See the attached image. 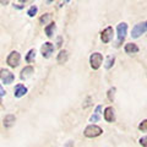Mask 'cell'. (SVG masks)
Segmentation results:
<instances>
[{
  "instance_id": "obj_10",
  "label": "cell",
  "mask_w": 147,
  "mask_h": 147,
  "mask_svg": "<svg viewBox=\"0 0 147 147\" xmlns=\"http://www.w3.org/2000/svg\"><path fill=\"white\" fill-rule=\"evenodd\" d=\"M27 92H28V90H27V87L25 85L18 84V85L15 86V90H13V96H15L16 98H21V97H24Z\"/></svg>"
},
{
  "instance_id": "obj_25",
  "label": "cell",
  "mask_w": 147,
  "mask_h": 147,
  "mask_svg": "<svg viewBox=\"0 0 147 147\" xmlns=\"http://www.w3.org/2000/svg\"><path fill=\"white\" fill-rule=\"evenodd\" d=\"M5 94H6V91L4 90V87L1 86V84H0V99H1V98L4 97V96H5Z\"/></svg>"
},
{
  "instance_id": "obj_31",
  "label": "cell",
  "mask_w": 147,
  "mask_h": 147,
  "mask_svg": "<svg viewBox=\"0 0 147 147\" xmlns=\"http://www.w3.org/2000/svg\"><path fill=\"white\" fill-rule=\"evenodd\" d=\"M18 1H20V4H26L28 0H18Z\"/></svg>"
},
{
  "instance_id": "obj_15",
  "label": "cell",
  "mask_w": 147,
  "mask_h": 147,
  "mask_svg": "<svg viewBox=\"0 0 147 147\" xmlns=\"http://www.w3.org/2000/svg\"><path fill=\"white\" fill-rule=\"evenodd\" d=\"M55 28H57V26H55V22H49V24L44 27V32H45V36L48 37V38H52L54 36V32H55Z\"/></svg>"
},
{
  "instance_id": "obj_12",
  "label": "cell",
  "mask_w": 147,
  "mask_h": 147,
  "mask_svg": "<svg viewBox=\"0 0 147 147\" xmlns=\"http://www.w3.org/2000/svg\"><path fill=\"white\" fill-rule=\"evenodd\" d=\"M33 72H34L33 66H31V65L25 66V67L21 70V75H20L21 80H26V79H28L30 76H32V74H33Z\"/></svg>"
},
{
  "instance_id": "obj_32",
  "label": "cell",
  "mask_w": 147,
  "mask_h": 147,
  "mask_svg": "<svg viewBox=\"0 0 147 147\" xmlns=\"http://www.w3.org/2000/svg\"><path fill=\"white\" fill-rule=\"evenodd\" d=\"M55 0H47V4H52V3H54Z\"/></svg>"
},
{
  "instance_id": "obj_5",
  "label": "cell",
  "mask_w": 147,
  "mask_h": 147,
  "mask_svg": "<svg viewBox=\"0 0 147 147\" xmlns=\"http://www.w3.org/2000/svg\"><path fill=\"white\" fill-rule=\"evenodd\" d=\"M20 61H21V54L17 50H12L6 58V64L10 67H17L20 65Z\"/></svg>"
},
{
  "instance_id": "obj_14",
  "label": "cell",
  "mask_w": 147,
  "mask_h": 147,
  "mask_svg": "<svg viewBox=\"0 0 147 147\" xmlns=\"http://www.w3.org/2000/svg\"><path fill=\"white\" fill-rule=\"evenodd\" d=\"M15 121H16V117L13 115V114H7V115H5V118H4V126H5L6 129L11 127L15 125Z\"/></svg>"
},
{
  "instance_id": "obj_16",
  "label": "cell",
  "mask_w": 147,
  "mask_h": 147,
  "mask_svg": "<svg viewBox=\"0 0 147 147\" xmlns=\"http://www.w3.org/2000/svg\"><path fill=\"white\" fill-rule=\"evenodd\" d=\"M34 59H36V49H30L25 57V60H26V63L31 64L34 61Z\"/></svg>"
},
{
  "instance_id": "obj_2",
  "label": "cell",
  "mask_w": 147,
  "mask_h": 147,
  "mask_svg": "<svg viewBox=\"0 0 147 147\" xmlns=\"http://www.w3.org/2000/svg\"><path fill=\"white\" fill-rule=\"evenodd\" d=\"M102 134H103V129L98 125H96V124H90L84 130V135L86 137H88V139H94V137H98Z\"/></svg>"
},
{
  "instance_id": "obj_28",
  "label": "cell",
  "mask_w": 147,
  "mask_h": 147,
  "mask_svg": "<svg viewBox=\"0 0 147 147\" xmlns=\"http://www.w3.org/2000/svg\"><path fill=\"white\" fill-rule=\"evenodd\" d=\"M64 147H74V141H67L65 145H64Z\"/></svg>"
},
{
  "instance_id": "obj_18",
  "label": "cell",
  "mask_w": 147,
  "mask_h": 147,
  "mask_svg": "<svg viewBox=\"0 0 147 147\" xmlns=\"http://www.w3.org/2000/svg\"><path fill=\"white\" fill-rule=\"evenodd\" d=\"M50 20H52V15H50L49 12H45L39 17V24L40 25H48L50 22Z\"/></svg>"
},
{
  "instance_id": "obj_24",
  "label": "cell",
  "mask_w": 147,
  "mask_h": 147,
  "mask_svg": "<svg viewBox=\"0 0 147 147\" xmlns=\"http://www.w3.org/2000/svg\"><path fill=\"white\" fill-rule=\"evenodd\" d=\"M61 45H63V37L58 36L57 37V47H61Z\"/></svg>"
},
{
  "instance_id": "obj_29",
  "label": "cell",
  "mask_w": 147,
  "mask_h": 147,
  "mask_svg": "<svg viewBox=\"0 0 147 147\" xmlns=\"http://www.w3.org/2000/svg\"><path fill=\"white\" fill-rule=\"evenodd\" d=\"M90 102H91V97H87V100H86V104L84 105V108H87V107H88V105L91 104Z\"/></svg>"
},
{
  "instance_id": "obj_9",
  "label": "cell",
  "mask_w": 147,
  "mask_h": 147,
  "mask_svg": "<svg viewBox=\"0 0 147 147\" xmlns=\"http://www.w3.org/2000/svg\"><path fill=\"white\" fill-rule=\"evenodd\" d=\"M103 117H104V120L107 123H114L115 121V110H114V108L113 107H107L104 109Z\"/></svg>"
},
{
  "instance_id": "obj_1",
  "label": "cell",
  "mask_w": 147,
  "mask_h": 147,
  "mask_svg": "<svg viewBox=\"0 0 147 147\" xmlns=\"http://www.w3.org/2000/svg\"><path fill=\"white\" fill-rule=\"evenodd\" d=\"M127 34V24L126 22H120L117 26V44L115 47H120L124 43Z\"/></svg>"
},
{
  "instance_id": "obj_17",
  "label": "cell",
  "mask_w": 147,
  "mask_h": 147,
  "mask_svg": "<svg viewBox=\"0 0 147 147\" xmlns=\"http://www.w3.org/2000/svg\"><path fill=\"white\" fill-rule=\"evenodd\" d=\"M114 63H115V55H109V57H107V59H105L104 67L107 69V70H109V69L113 67Z\"/></svg>"
},
{
  "instance_id": "obj_19",
  "label": "cell",
  "mask_w": 147,
  "mask_h": 147,
  "mask_svg": "<svg viewBox=\"0 0 147 147\" xmlns=\"http://www.w3.org/2000/svg\"><path fill=\"white\" fill-rule=\"evenodd\" d=\"M115 92H117V88L115 87H110L107 92V97H108V100L109 102H113L114 98H115Z\"/></svg>"
},
{
  "instance_id": "obj_30",
  "label": "cell",
  "mask_w": 147,
  "mask_h": 147,
  "mask_svg": "<svg viewBox=\"0 0 147 147\" xmlns=\"http://www.w3.org/2000/svg\"><path fill=\"white\" fill-rule=\"evenodd\" d=\"M9 3H10V0H0V4H1V5H7Z\"/></svg>"
},
{
  "instance_id": "obj_23",
  "label": "cell",
  "mask_w": 147,
  "mask_h": 147,
  "mask_svg": "<svg viewBox=\"0 0 147 147\" xmlns=\"http://www.w3.org/2000/svg\"><path fill=\"white\" fill-rule=\"evenodd\" d=\"M90 121L91 123H97V121H99V114H93L91 118H90Z\"/></svg>"
},
{
  "instance_id": "obj_3",
  "label": "cell",
  "mask_w": 147,
  "mask_h": 147,
  "mask_svg": "<svg viewBox=\"0 0 147 147\" xmlns=\"http://www.w3.org/2000/svg\"><path fill=\"white\" fill-rule=\"evenodd\" d=\"M147 32V21H142V22H139V24H136L134 27H132L131 30V38H140L142 34H145Z\"/></svg>"
},
{
  "instance_id": "obj_20",
  "label": "cell",
  "mask_w": 147,
  "mask_h": 147,
  "mask_svg": "<svg viewBox=\"0 0 147 147\" xmlns=\"http://www.w3.org/2000/svg\"><path fill=\"white\" fill-rule=\"evenodd\" d=\"M37 12H38V7H37L36 5H32L28 10H27V15H28L30 17H34L37 15Z\"/></svg>"
},
{
  "instance_id": "obj_8",
  "label": "cell",
  "mask_w": 147,
  "mask_h": 147,
  "mask_svg": "<svg viewBox=\"0 0 147 147\" xmlns=\"http://www.w3.org/2000/svg\"><path fill=\"white\" fill-rule=\"evenodd\" d=\"M54 44L50 43V42H45L43 43L42 48H40V53H42V57L45 58V59H49L50 57H52V54L54 53Z\"/></svg>"
},
{
  "instance_id": "obj_26",
  "label": "cell",
  "mask_w": 147,
  "mask_h": 147,
  "mask_svg": "<svg viewBox=\"0 0 147 147\" xmlns=\"http://www.w3.org/2000/svg\"><path fill=\"white\" fill-rule=\"evenodd\" d=\"M13 9H16V10H22V9L25 7V5H21V4H13Z\"/></svg>"
},
{
  "instance_id": "obj_27",
  "label": "cell",
  "mask_w": 147,
  "mask_h": 147,
  "mask_svg": "<svg viewBox=\"0 0 147 147\" xmlns=\"http://www.w3.org/2000/svg\"><path fill=\"white\" fill-rule=\"evenodd\" d=\"M94 113L96 114H100V113H102V105H97L96 109H94Z\"/></svg>"
},
{
  "instance_id": "obj_11",
  "label": "cell",
  "mask_w": 147,
  "mask_h": 147,
  "mask_svg": "<svg viewBox=\"0 0 147 147\" xmlns=\"http://www.w3.org/2000/svg\"><path fill=\"white\" fill-rule=\"evenodd\" d=\"M139 50H140V48L137 47V44H135V43H126L125 45H124V52H125L126 54H129V55H134V54H137L139 53Z\"/></svg>"
},
{
  "instance_id": "obj_6",
  "label": "cell",
  "mask_w": 147,
  "mask_h": 147,
  "mask_svg": "<svg viewBox=\"0 0 147 147\" xmlns=\"http://www.w3.org/2000/svg\"><path fill=\"white\" fill-rule=\"evenodd\" d=\"M113 37H114V28L112 26H107L102 32H100V40H102L104 44H108V43L112 42Z\"/></svg>"
},
{
  "instance_id": "obj_21",
  "label": "cell",
  "mask_w": 147,
  "mask_h": 147,
  "mask_svg": "<svg viewBox=\"0 0 147 147\" xmlns=\"http://www.w3.org/2000/svg\"><path fill=\"white\" fill-rule=\"evenodd\" d=\"M139 130L142 131V132H147V119L142 120V121L139 124Z\"/></svg>"
},
{
  "instance_id": "obj_4",
  "label": "cell",
  "mask_w": 147,
  "mask_h": 147,
  "mask_svg": "<svg viewBox=\"0 0 147 147\" xmlns=\"http://www.w3.org/2000/svg\"><path fill=\"white\" fill-rule=\"evenodd\" d=\"M103 64V54H100L98 52L92 53L90 57V65L93 70H98Z\"/></svg>"
},
{
  "instance_id": "obj_22",
  "label": "cell",
  "mask_w": 147,
  "mask_h": 147,
  "mask_svg": "<svg viewBox=\"0 0 147 147\" xmlns=\"http://www.w3.org/2000/svg\"><path fill=\"white\" fill-rule=\"evenodd\" d=\"M139 144H140L142 147H147V135H146V136H142V137H140Z\"/></svg>"
},
{
  "instance_id": "obj_7",
  "label": "cell",
  "mask_w": 147,
  "mask_h": 147,
  "mask_svg": "<svg viewBox=\"0 0 147 147\" xmlns=\"http://www.w3.org/2000/svg\"><path fill=\"white\" fill-rule=\"evenodd\" d=\"M0 80H1L5 85H11L15 81V75L7 69H1L0 70Z\"/></svg>"
},
{
  "instance_id": "obj_13",
  "label": "cell",
  "mask_w": 147,
  "mask_h": 147,
  "mask_svg": "<svg viewBox=\"0 0 147 147\" xmlns=\"http://www.w3.org/2000/svg\"><path fill=\"white\" fill-rule=\"evenodd\" d=\"M67 59H69V53L65 49H61L60 52H59V54L57 55V61H58V64H60V65L65 64L67 61Z\"/></svg>"
}]
</instances>
